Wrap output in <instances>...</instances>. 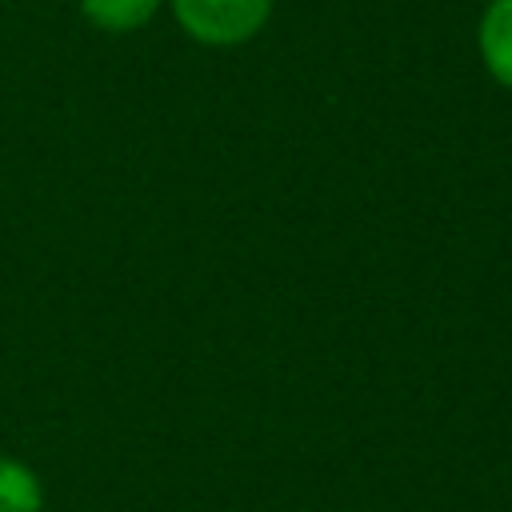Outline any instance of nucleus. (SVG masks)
<instances>
[{"mask_svg": "<svg viewBox=\"0 0 512 512\" xmlns=\"http://www.w3.org/2000/svg\"><path fill=\"white\" fill-rule=\"evenodd\" d=\"M176 24L208 48H240L272 20L276 0H168Z\"/></svg>", "mask_w": 512, "mask_h": 512, "instance_id": "obj_1", "label": "nucleus"}, {"mask_svg": "<svg viewBox=\"0 0 512 512\" xmlns=\"http://www.w3.org/2000/svg\"><path fill=\"white\" fill-rule=\"evenodd\" d=\"M476 48L488 76L512 88V0H488L476 24Z\"/></svg>", "mask_w": 512, "mask_h": 512, "instance_id": "obj_2", "label": "nucleus"}, {"mask_svg": "<svg viewBox=\"0 0 512 512\" xmlns=\"http://www.w3.org/2000/svg\"><path fill=\"white\" fill-rule=\"evenodd\" d=\"M164 0H80V16L100 32H136L144 28Z\"/></svg>", "mask_w": 512, "mask_h": 512, "instance_id": "obj_3", "label": "nucleus"}, {"mask_svg": "<svg viewBox=\"0 0 512 512\" xmlns=\"http://www.w3.org/2000/svg\"><path fill=\"white\" fill-rule=\"evenodd\" d=\"M44 492L28 464L0 456V512H40Z\"/></svg>", "mask_w": 512, "mask_h": 512, "instance_id": "obj_4", "label": "nucleus"}]
</instances>
